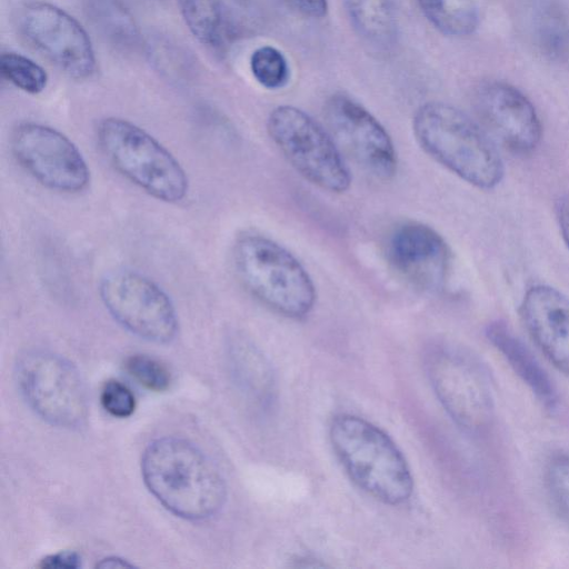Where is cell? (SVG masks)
Listing matches in <instances>:
<instances>
[{
    "label": "cell",
    "mask_w": 569,
    "mask_h": 569,
    "mask_svg": "<svg viewBox=\"0 0 569 569\" xmlns=\"http://www.w3.org/2000/svg\"><path fill=\"white\" fill-rule=\"evenodd\" d=\"M141 473L152 496L170 512L187 520L211 518L227 499L226 482L217 466L182 438L152 441L142 455Z\"/></svg>",
    "instance_id": "1"
},
{
    "label": "cell",
    "mask_w": 569,
    "mask_h": 569,
    "mask_svg": "<svg viewBox=\"0 0 569 569\" xmlns=\"http://www.w3.org/2000/svg\"><path fill=\"white\" fill-rule=\"evenodd\" d=\"M412 130L425 152L469 184L487 190L502 180L503 161L495 143L460 109L426 102L415 112Z\"/></svg>",
    "instance_id": "2"
},
{
    "label": "cell",
    "mask_w": 569,
    "mask_h": 569,
    "mask_svg": "<svg viewBox=\"0 0 569 569\" xmlns=\"http://www.w3.org/2000/svg\"><path fill=\"white\" fill-rule=\"evenodd\" d=\"M332 449L352 481L389 505L410 499L413 481L401 451L390 437L367 420L340 415L330 425Z\"/></svg>",
    "instance_id": "3"
},
{
    "label": "cell",
    "mask_w": 569,
    "mask_h": 569,
    "mask_svg": "<svg viewBox=\"0 0 569 569\" xmlns=\"http://www.w3.org/2000/svg\"><path fill=\"white\" fill-rule=\"evenodd\" d=\"M237 273L247 290L269 309L300 319L317 299L313 281L300 261L277 241L256 233L238 239Z\"/></svg>",
    "instance_id": "4"
},
{
    "label": "cell",
    "mask_w": 569,
    "mask_h": 569,
    "mask_svg": "<svg viewBox=\"0 0 569 569\" xmlns=\"http://www.w3.org/2000/svg\"><path fill=\"white\" fill-rule=\"evenodd\" d=\"M425 367L440 403L465 432L479 436L495 419V399L486 368L468 350L440 342L428 348Z\"/></svg>",
    "instance_id": "5"
},
{
    "label": "cell",
    "mask_w": 569,
    "mask_h": 569,
    "mask_svg": "<svg viewBox=\"0 0 569 569\" xmlns=\"http://www.w3.org/2000/svg\"><path fill=\"white\" fill-rule=\"evenodd\" d=\"M98 142L112 166L157 199L177 202L188 192V178L178 160L152 136L121 118L103 119Z\"/></svg>",
    "instance_id": "6"
},
{
    "label": "cell",
    "mask_w": 569,
    "mask_h": 569,
    "mask_svg": "<svg viewBox=\"0 0 569 569\" xmlns=\"http://www.w3.org/2000/svg\"><path fill=\"white\" fill-rule=\"evenodd\" d=\"M267 131L293 169L329 192H345L351 183L348 166L328 131L306 111L289 104L271 110Z\"/></svg>",
    "instance_id": "7"
},
{
    "label": "cell",
    "mask_w": 569,
    "mask_h": 569,
    "mask_svg": "<svg viewBox=\"0 0 569 569\" xmlns=\"http://www.w3.org/2000/svg\"><path fill=\"white\" fill-rule=\"evenodd\" d=\"M16 381L27 405L48 423L79 429L88 418V397L76 367L46 350L27 351L16 363Z\"/></svg>",
    "instance_id": "8"
},
{
    "label": "cell",
    "mask_w": 569,
    "mask_h": 569,
    "mask_svg": "<svg viewBox=\"0 0 569 569\" xmlns=\"http://www.w3.org/2000/svg\"><path fill=\"white\" fill-rule=\"evenodd\" d=\"M108 312L133 335L168 343L178 332L176 309L168 295L147 277L132 271L108 274L100 284Z\"/></svg>",
    "instance_id": "9"
},
{
    "label": "cell",
    "mask_w": 569,
    "mask_h": 569,
    "mask_svg": "<svg viewBox=\"0 0 569 569\" xmlns=\"http://www.w3.org/2000/svg\"><path fill=\"white\" fill-rule=\"evenodd\" d=\"M19 28L27 41L63 73L76 80L97 69L92 42L82 26L63 9L44 1L26 3Z\"/></svg>",
    "instance_id": "10"
},
{
    "label": "cell",
    "mask_w": 569,
    "mask_h": 569,
    "mask_svg": "<svg viewBox=\"0 0 569 569\" xmlns=\"http://www.w3.org/2000/svg\"><path fill=\"white\" fill-rule=\"evenodd\" d=\"M19 164L42 186L60 192H79L90 171L77 146L60 131L41 123L19 124L11 136Z\"/></svg>",
    "instance_id": "11"
},
{
    "label": "cell",
    "mask_w": 569,
    "mask_h": 569,
    "mask_svg": "<svg viewBox=\"0 0 569 569\" xmlns=\"http://www.w3.org/2000/svg\"><path fill=\"white\" fill-rule=\"evenodd\" d=\"M323 117L328 131L366 172L389 180L397 172V152L388 131L362 104L343 93L327 99Z\"/></svg>",
    "instance_id": "12"
},
{
    "label": "cell",
    "mask_w": 569,
    "mask_h": 569,
    "mask_svg": "<svg viewBox=\"0 0 569 569\" xmlns=\"http://www.w3.org/2000/svg\"><path fill=\"white\" fill-rule=\"evenodd\" d=\"M480 122L510 151L532 152L540 143L542 126L529 98L515 86L489 80L480 83L473 94Z\"/></svg>",
    "instance_id": "13"
},
{
    "label": "cell",
    "mask_w": 569,
    "mask_h": 569,
    "mask_svg": "<svg viewBox=\"0 0 569 569\" xmlns=\"http://www.w3.org/2000/svg\"><path fill=\"white\" fill-rule=\"evenodd\" d=\"M390 266L413 286L441 289L451 266V252L442 236L428 224L407 221L388 237L386 248Z\"/></svg>",
    "instance_id": "14"
},
{
    "label": "cell",
    "mask_w": 569,
    "mask_h": 569,
    "mask_svg": "<svg viewBox=\"0 0 569 569\" xmlns=\"http://www.w3.org/2000/svg\"><path fill=\"white\" fill-rule=\"evenodd\" d=\"M520 312L537 347L569 376V297L549 284H533L522 297Z\"/></svg>",
    "instance_id": "15"
},
{
    "label": "cell",
    "mask_w": 569,
    "mask_h": 569,
    "mask_svg": "<svg viewBox=\"0 0 569 569\" xmlns=\"http://www.w3.org/2000/svg\"><path fill=\"white\" fill-rule=\"evenodd\" d=\"M486 336L536 398L545 407L553 409L558 403V393L552 380L513 330L506 322L496 320L487 326Z\"/></svg>",
    "instance_id": "16"
},
{
    "label": "cell",
    "mask_w": 569,
    "mask_h": 569,
    "mask_svg": "<svg viewBox=\"0 0 569 569\" xmlns=\"http://www.w3.org/2000/svg\"><path fill=\"white\" fill-rule=\"evenodd\" d=\"M525 26L537 51L557 63L569 62V13L559 0H525Z\"/></svg>",
    "instance_id": "17"
},
{
    "label": "cell",
    "mask_w": 569,
    "mask_h": 569,
    "mask_svg": "<svg viewBox=\"0 0 569 569\" xmlns=\"http://www.w3.org/2000/svg\"><path fill=\"white\" fill-rule=\"evenodd\" d=\"M349 23L359 39L371 50L387 52L399 38V26L392 0H343Z\"/></svg>",
    "instance_id": "18"
},
{
    "label": "cell",
    "mask_w": 569,
    "mask_h": 569,
    "mask_svg": "<svg viewBox=\"0 0 569 569\" xmlns=\"http://www.w3.org/2000/svg\"><path fill=\"white\" fill-rule=\"evenodd\" d=\"M182 19L193 37L207 49L222 53L233 37L220 0H178Z\"/></svg>",
    "instance_id": "19"
},
{
    "label": "cell",
    "mask_w": 569,
    "mask_h": 569,
    "mask_svg": "<svg viewBox=\"0 0 569 569\" xmlns=\"http://www.w3.org/2000/svg\"><path fill=\"white\" fill-rule=\"evenodd\" d=\"M234 375L244 392L261 406H269L274 395V377L264 356L248 341L231 348Z\"/></svg>",
    "instance_id": "20"
},
{
    "label": "cell",
    "mask_w": 569,
    "mask_h": 569,
    "mask_svg": "<svg viewBox=\"0 0 569 569\" xmlns=\"http://www.w3.org/2000/svg\"><path fill=\"white\" fill-rule=\"evenodd\" d=\"M84 11L94 28L111 43L126 49L140 44L139 28L120 0H86Z\"/></svg>",
    "instance_id": "21"
},
{
    "label": "cell",
    "mask_w": 569,
    "mask_h": 569,
    "mask_svg": "<svg viewBox=\"0 0 569 569\" xmlns=\"http://www.w3.org/2000/svg\"><path fill=\"white\" fill-rule=\"evenodd\" d=\"M426 19L448 37H467L479 24L478 9L472 0H417Z\"/></svg>",
    "instance_id": "22"
},
{
    "label": "cell",
    "mask_w": 569,
    "mask_h": 569,
    "mask_svg": "<svg viewBox=\"0 0 569 569\" xmlns=\"http://www.w3.org/2000/svg\"><path fill=\"white\" fill-rule=\"evenodd\" d=\"M1 76L18 89L38 94L48 83L46 70L29 57L19 52H3L0 56Z\"/></svg>",
    "instance_id": "23"
},
{
    "label": "cell",
    "mask_w": 569,
    "mask_h": 569,
    "mask_svg": "<svg viewBox=\"0 0 569 569\" xmlns=\"http://www.w3.org/2000/svg\"><path fill=\"white\" fill-rule=\"evenodd\" d=\"M254 80L263 88H283L290 79V66L281 50L266 44L254 49L249 60Z\"/></svg>",
    "instance_id": "24"
},
{
    "label": "cell",
    "mask_w": 569,
    "mask_h": 569,
    "mask_svg": "<svg viewBox=\"0 0 569 569\" xmlns=\"http://www.w3.org/2000/svg\"><path fill=\"white\" fill-rule=\"evenodd\" d=\"M545 482L552 503L569 521V452L556 453L548 460Z\"/></svg>",
    "instance_id": "25"
},
{
    "label": "cell",
    "mask_w": 569,
    "mask_h": 569,
    "mask_svg": "<svg viewBox=\"0 0 569 569\" xmlns=\"http://www.w3.org/2000/svg\"><path fill=\"white\" fill-rule=\"evenodd\" d=\"M126 370L141 387L154 391H166L171 382V376L164 365L148 355H132L127 358Z\"/></svg>",
    "instance_id": "26"
},
{
    "label": "cell",
    "mask_w": 569,
    "mask_h": 569,
    "mask_svg": "<svg viewBox=\"0 0 569 569\" xmlns=\"http://www.w3.org/2000/svg\"><path fill=\"white\" fill-rule=\"evenodd\" d=\"M100 401L103 409L117 418L130 417L136 409L132 391L118 380H109L104 383Z\"/></svg>",
    "instance_id": "27"
},
{
    "label": "cell",
    "mask_w": 569,
    "mask_h": 569,
    "mask_svg": "<svg viewBox=\"0 0 569 569\" xmlns=\"http://www.w3.org/2000/svg\"><path fill=\"white\" fill-rule=\"evenodd\" d=\"M39 566L49 569H77L81 567V557L72 550L59 551L44 557Z\"/></svg>",
    "instance_id": "28"
},
{
    "label": "cell",
    "mask_w": 569,
    "mask_h": 569,
    "mask_svg": "<svg viewBox=\"0 0 569 569\" xmlns=\"http://www.w3.org/2000/svg\"><path fill=\"white\" fill-rule=\"evenodd\" d=\"M300 14L310 19H322L328 13V0H287Z\"/></svg>",
    "instance_id": "29"
},
{
    "label": "cell",
    "mask_w": 569,
    "mask_h": 569,
    "mask_svg": "<svg viewBox=\"0 0 569 569\" xmlns=\"http://www.w3.org/2000/svg\"><path fill=\"white\" fill-rule=\"evenodd\" d=\"M556 212L561 237L569 250V197L559 200Z\"/></svg>",
    "instance_id": "30"
},
{
    "label": "cell",
    "mask_w": 569,
    "mask_h": 569,
    "mask_svg": "<svg viewBox=\"0 0 569 569\" xmlns=\"http://www.w3.org/2000/svg\"><path fill=\"white\" fill-rule=\"evenodd\" d=\"M97 567H99V568H131V567H133V565L128 562V560L119 558V557H108V558L100 560V562L97 563Z\"/></svg>",
    "instance_id": "31"
}]
</instances>
